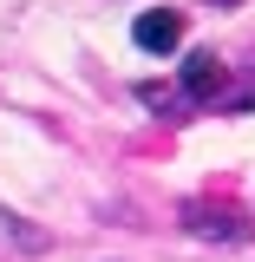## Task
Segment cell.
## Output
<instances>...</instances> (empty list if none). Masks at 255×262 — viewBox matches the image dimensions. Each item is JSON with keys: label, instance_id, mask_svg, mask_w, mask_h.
Returning <instances> with one entry per match:
<instances>
[{"label": "cell", "instance_id": "obj_1", "mask_svg": "<svg viewBox=\"0 0 255 262\" xmlns=\"http://www.w3.org/2000/svg\"><path fill=\"white\" fill-rule=\"evenodd\" d=\"M177 92L190 98V112H203V105H229V66L216 59V53H190L183 72H177Z\"/></svg>", "mask_w": 255, "mask_h": 262}, {"label": "cell", "instance_id": "obj_2", "mask_svg": "<svg viewBox=\"0 0 255 262\" xmlns=\"http://www.w3.org/2000/svg\"><path fill=\"white\" fill-rule=\"evenodd\" d=\"M183 229L203 236V243H249L255 236V223L229 203H183Z\"/></svg>", "mask_w": 255, "mask_h": 262}, {"label": "cell", "instance_id": "obj_3", "mask_svg": "<svg viewBox=\"0 0 255 262\" xmlns=\"http://www.w3.org/2000/svg\"><path fill=\"white\" fill-rule=\"evenodd\" d=\"M131 39H137V53H177V46H183V13L144 7V13L131 20Z\"/></svg>", "mask_w": 255, "mask_h": 262}, {"label": "cell", "instance_id": "obj_4", "mask_svg": "<svg viewBox=\"0 0 255 262\" xmlns=\"http://www.w3.org/2000/svg\"><path fill=\"white\" fill-rule=\"evenodd\" d=\"M7 249H27V256H39V249H46V229H33L27 216H13V210L0 203V256H7Z\"/></svg>", "mask_w": 255, "mask_h": 262}, {"label": "cell", "instance_id": "obj_5", "mask_svg": "<svg viewBox=\"0 0 255 262\" xmlns=\"http://www.w3.org/2000/svg\"><path fill=\"white\" fill-rule=\"evenodd\" d=\"M137 98H144L151 112H164V118H177V112H190V98H183V92H164L157 79H144V85H137Z\"/></svg>", "mask_w": 255, "mask_h": 262}, {"label": "cell", "instance_id": "obj_6", "mask_svg": "<svg viewBox=\"0 0 255 262\" xmlns=\"http://www.w3.org/2000/svg\"><path fill=\"white\" fill-rule=\"evenodd\" d=\"M229 7H236V0H229Z\"/></svg>", "mask_w": 255, "mask_h": 262}]
</instances>
